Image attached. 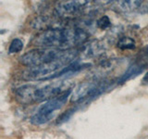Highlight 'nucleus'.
Here are the masks:
<instances>
[{"instance_id":"f03ea898","label":"nucleus","mask_w":148,"mask_h":139,"mask_svg":"<svg viewBox=\"0 0 148 139\" xmlns=\"http://www.w3.org/2000/svg\"><path fill=\"white\" fill-rule=\"evenodd\" d=\"M67 90H64V83H51L44 86L26 85L17 88L15 90V96L20 103L32 104L35 102L52 99Z\"/></svg>"},{"instance_id":"1a4fd4ad","label":"nucleus","mask_w":148,"mask_h":139,"mask_svg":"<svg viewBox=\"0 0 148 139\" xmlns=\"http://www.w3.org/2000/svg\"><path fill=\"white\" fill-rule=\"evenodd\" d=\"M116 4H117L118 8H119V9H121L122 11L125 12H132L137 10L143 5L141 1H131V0H129V1H119Z\"/></svg>"},{"instance_id":"9b49d317","label":"nucleus","mask_w":148,"mask_h":139,"mask_svg":"<svg viewBox=\"0 0 148 139\" xmlns=\"http://www.w3.org/2000/svg\"><path fill=\"white\" fill-rule=\"evenodd\" d=\"M118 47L120 49H132L135 47V41L131 37H121L118 42Z\"/></svg>"},{"instance_id":"7ed1b4c3","label":"nucleus","mask_w":148,"mask_h":139,"mask_svg":"<svg viewBox=\"0 0 148 139\" xmlns=\"http://www.w3.org/2000/svg\"><path fill=\"white\" fill-rule=\"evenodd\" d=\"M78 50L66 58L34 67H29L22 73V78L27 81H44L57 78L58 73L68 65L75 61Z\"/></svg>"},{"instance_id":"ddd939ff","label":"nucleus","mask_w":148,"mask_h":139,"mask_svg":"<svg viewBox=\"0 0 148 139\" xmlns=\"http://www.w3.org/2000/svg\"><path fill=\"white\" fill-rule=\"evenodd\" d=\"M96 25L97 27L101 30H106L108 29V27H110L111 25V21L109 20V18L108 16H102L100 19H98V21H96Z\"/></svg>"},{"instance_id":"0eeeda50","label":"nucleus","mask_w":148,"mask_h":139,"mask_svg":"<svg viewBox=\"0 0 148 139\" xmlns=\"http://www.w3.org/2000/svg\"><path fill=\"white\" fill-rule=\"evenodd\" d=\"M90 6L91 3L87 1L59 2L55 8V13L59 18H64V19L76 18L84 13L87 8Z\"/></svg>"},{"instance_id":"20e7f679","label":"nucleus","mask_w":148,"mask_h":139,"mask_svg":"<svg viewBox=\"0 0 148 139\" xmlns=\"http://www.w3.org/2000/svg\"><path fill=\"white\" fill-rule=\"evenodd\" d=\"M77 49L61 50L56 48H35L26 52L20 58L21 63L28 67H34L50 63L66 58L76 52Z\"/></svg>"},{"instance_id":"9d476101","label":"nucleus","mask_w":148,"mask_h":139,"mask_svg":"<svg viewBox=\"0 0 148 139\" xmlns=\"http://www.w3.org/2000/svg\"><path fill=\"white\" fill-rule=\"evenodd\" d=\"M105 47L103 45L100 44L99 41H94L88 45L85 50V54L88 57H95V56L101 54V51L104 50Z\"/></svg>"},{"instance_id":"423d86ee","label":"nucleus","mask_w":148,"mask_h":139,"mask_svg":"<svg viewBox=\"0 0 148 139\" xmlns=\"http://www.w3.org/2000/svg\"><path fill=\"white\" fill-rule=\"evenodd\" d=\"M71 93L72 91L69 88L58 96L45 102V104L40 106L36 112L32 116L31 122L34 125H41L49 122L53 118L56 111L59 110L67 103V100Z\"/></svg>"},{"instance_id":"6e6552de","label":"nucleus","mask_w":148,"mask_h":139,"mask_svg":"<svg viewBox=\"0 0 148 139\" xmlns=\"http://www.w3.org/2000/svg\"><path fill=\"white\" fill-rule=\"evenodd\" d=\"M145 66H146V64L143 63V60L131 64L126 71H125V72L123 74H121V76L118 79L117 83H122L133 77H136L137 75H139V74L143 72V70L145 69Z\"/></svg>"},{"instance_id":"f257e3e1","label":"nucleus","mask_w":148,"mask_h":139,"mask_svg":"<svg viewBox=\"0 0 148 139\" xmlns=\"http://www.w3.org/2000/svg\"><path fill=\"white\" fill-rule=\"evenodd\" d=\"M89 34L78 27H54L37 34L32 44L39 48L73 49L88 40Z\"/></svg>"},{"instance_id":"39448f33","label":"nucleus","mask_w":148,"mask_h":139,"mask_svg":"<svg viewBox=\"0 0 148 139\" xmlns=\"http://www.w3.org/2000/svg\"><path fill=\"white\" fill-rule=\"evenodd\" d=\"M109 87L110 83L106 80L102 81L99 79H95L88 82H83L72 90L71 101L72 103L88 102L91 99L96 98Z\"/></svg>"},{"instance_id":"4468645a","label":"nucleus","mask_w":148,"mask_h":139,"mask_svg":"<svg viewBox=\"0 0 148 139\" xmlns=\"http://www.w3.org/2000/svg\"><path fill=\"white\" fill-rule=\"evenodd\" d=\"M145 80H147V83H148V73H146V75L145 76V78H143V82H145Z\"/></svg>"},{"instance_id":"f8f14e48","label":"nucleus","mask_w":148,"mask_h":139,"mask_svg":"<svg viewBox=\"0 0 148 139\" xmlns=\"http://www.w3.org/2000/svg\"><path fill=\"white\" fill-rule=\"evenodd\" d=\"M22 48H23V42L21 39L15 38V39L12 40L10 45H9L8 53L9 54L18 53V52H20V51H21Z\"/></svg>"}]
</instances>
